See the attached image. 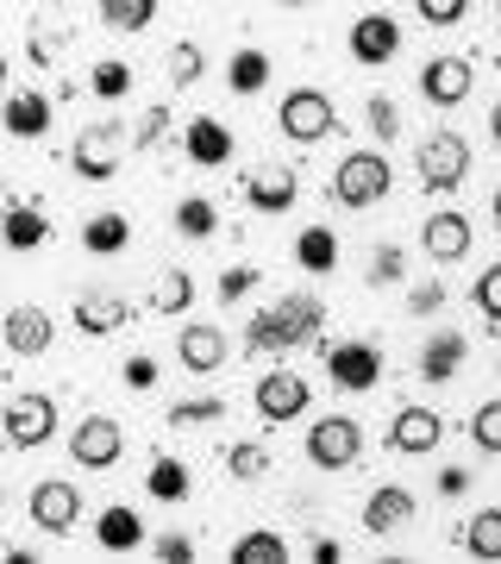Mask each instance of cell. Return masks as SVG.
<instances>
[{
  "label": "cell",
  "instance_id": "1",
  "mask_svg": "<svg viewBox=\"0 0 501 564\" xmlns=\"http://www.w3.org/2000/svg\"><path fill=\"white\" fill-rule=\"evenodd\" d=\"M320 326H326L320 295H282L276 307L251 314V326H244V351H301L307 339H320Z\"/></svg>",
  "mask_w": 501,
  "mask_h": 564
},
{
  "label": "cell",
  "instance_id": "2",
  "mask_svg": "<svg viewBox=\"0 0 501 564\" xmlns=\"http://www.w3.org/2000/svg\"><path fill=\"white\" fill-rule=\"evenodd\" d=\"M389 182H395V170H389L382 151H351V158H339V170H333V202L363 214V207H377L382 195H389Z\"/></svg>",
  "mask_w": 501,
  "mask_h": 564
},
{
  "label": "cell",
  "instance_id": "3",
  "mask_svg": "<svg viewBox=\"0 0 501 564\" xmlns=\"http://www.w3.org/2000/svg\"><path fill=\"white\" fill-rule=\"evenodd\" d=\"M414 170H421L426 195H458L464 176H470V139L464 132H433V139H421Z\"/></svg>",
  "mask_w": 501,
  "mask_h": 564
},
{
  "label": "cell",
  "instance_id": "4",
  "mask_svg": "<svg viewBox=\"0 0 501 564\" xmlns=\"http://www.w3.org/2000/svg\"><path fill=\"white\" fill-rule=\"evenodd\" d=\"M276 126L295 144H320V139H333V132H339V113H333V101H326L320 88H295V95H282Z\"/></svg>",
  "mask_w": 501,
  "mask_h": 564
},
{
  "label": "cell",
  "instance_id": "5",
  "mask_svg": "<svg viewBox=\"0 0 501 564\" xmlns=\"http://www.w3.org/2000/svg\"><path fill=\"white\" fill-rule=\"evenodd\" d=\"M120 151H126V126L120 120H100V126H88V132L69 144V170H76L81 182H113Z\"/></svg>",
  "mask_w": 501,
  "mask_h": 564
},
{
  "label": "cell",
  "instance_id": "6",
  "mask_svg": "<svg viewBox=\"0 0 501 564\" xmlns=\"http://www.w3.org/2000/svg\"><path fill=\"white\" fill-rule=\"evenodd\" d=\"M363 452V426L351 421V414H326V421H314V433H307V458L320 464V470H351Z\"/></svg>",
  "mask_w": 501,
  "mask_h": 564
},
{
  "label": "cell",
  "instance_id": "7",
  "mask_svg": "<svg viewBox=\"0 0 501 564\" xmlns=\"http://www.w3.org/2000/svg\"><path fill=\"white\" fill-rule=\"evenodd\" d=\"M326 377H333V389H345V395H363V389L382 383V351L370 339L326 345Z\"/></svg>",
  "mask_w": 501,
  "mask_h": 564
},
{
  "label": "cell",
  "instance_id": "8",
  "mask_svg": "<svg viewBox=\"0 0 501 564\" xmlns=\"http://www.w3.org/2000/svg\"><path fill=\"white\" fill-rule=\"evenodd\" d=\"M25 508H32V527H39V533H51V540H57V533H69V527L81 521V496H76V484H63V477H39Z\"/></svg>",
  "mask_w": 501,
  "mask_h": 564
},
{
  "label": "cell",
  "instance_id": "9",
  "mask_svg": "<svg viewBox=\"0 0 501 564\" xmlns=\"http://www.w3.org/2000/svg\"><path fill=\"white\" fill-rule=\"evenodd\" d=\"M0 426H7V440L20 445V452H32V445H44L51 433H57V402L25 389V395H13V402H7Z\"/></svg>",
  "mask_w": 501,
  "mask_h": 564
},
{
  "label": "cell",
  "instance_id": "10",
  "mask_svg": "<svg viewBox=\"0 0 501 564\" xmlns=\"http://www.w3.org/2000/svg\"><path fill=\"white\" fill-rule=\"evenodd\" d=\"M251 402H258V414H263L270 426L301 421V414H307V402H314V383H301L295 370H270V377L251 389Z\"/></svg>",
  "mask_w": 501,
  "mask_h": 564
},
{
  "label": "cell",
  "instance_id": "11",
  "mask_svg": "<svg viewBox=\"0 0 501 564\" xmlns=\"http://www.w3.org/2000/svg\"><path fill=\"white\" fill-rule=\"evenodd\" d=\"M120 452H126V433H120V421H113V414H88V421L69 433V458L88 464V470H113V464H120Z\"/></svg>",
  "mask_w": 501,
  "mask_h": 564
},
{
  "label": "cell",
  "instance_id": "12",
  "mask_svg": "<svg viewBox=\"0 0 501 564\" xmlns=\"http://www.w3.org/2000/svg\"><path fill=\"white\" fill-rule=\"evenodd\" d=\"M239 195L251 214H288L301 195V176L288 170V163H263V170H251V176L239 182Z\"/></svg>",
  "mask_w": 501,
  "mask_h": 564
},
{
  "label": "cell",
  "instance_id": "13",
  "mask_svg": "<svg viewBox=\"0 0 501 564\" xmlns=\"http://www.w3.org/2000/svg\"><path fill=\"white\" fill-rule=\"evenodd\" d=\"M439 440H445V421L433 408H395V421H389V452L395 458H426Z\"/></svg>",
  "mask_w": 501,
  "mask_h": 564
},
{
  "label": "cell",
  "instance_id": "14",
  "mask_svg": "<svg viewBox=\"0 0 501 564\" xmlns=\"http://www.w3.org/2000/svg\"><path fill=\"white\" fill-rule=\"evenodd\" d=\"M401 527H414V496L401 484H377L363 496V533H377V540H395Z\"/></svg>",
  "mask_w": 501,
  "mask_h": 564
},
{
  "label": "cell",
  "instance_id": "15",
  "mask_svg": "<svg viewBox=\"0 0 501 564\" xmlns=\"http://www.w3.org/2000/svg\"><path fill=\"white\" fill-rule=\"evenodd\" d=\"M51 339H57V326H51L44 307H13V314L0 321V345H7L13 358H44Z\"/></svg>",
  "mask_w": 501,
  "mask_h": 564
},
{
  "label": "cell",
  "instance_id": "16",
  "mask_svg": "<svg viewBox=\"0 0 501 564\" xmlns=\"http://www.w3.org/2000/svg\"><path fill=\"white\" fill-rule=\"evenodd\" d=\"M182 151L200 170H220V163H232V126L214 120V113H195V120L182 126Z\"/></svg>",
  "mask_w": 501,
  "mask_h": 564
},
{
  "label": "cell",
  "instance_id": "17",
  "mask_svg": "<svg viewBox=\"0 0 501 564\" xmlns=\"http://www.w3.org/2000/svg\"><path fill=\"white\" fill-rule=\"evenodd\" d=\"M426 258L433 263H464L470 258V245H477V226H470V214H458V207H451V214H433V220H426Z\"/></svg>",
  "mask_w": 501,
  "mask_h": 564
},
{
  "label": "cell",
  "instance_id": "18",
  "mask_svg": "<svg viewBox=\"0 0 501 564\" xmlns=\"http://www.w3.org/2000/svg\"><path fill=\"white\" fill-rule=\"evenodd\" d=\"M470 88H477V82H470V57H433L421 69V95L433 107H464Z\"/></svg>",
  "mask_w": 501,
  "mask_h": 564
},
{
  "label": "cell",
  "instance_id": "19",
  "mask_svg": "<svg viewBox=\"0 0 501 564\" xmlns=\"http://www.w3.org/2000/svg\"><path fill=\"white\" fill-rule=\"evenodd\" d=\"M395 51H401V25L389 20V13H363V20H351V57H358L363 69H382Z\"/></svg>",
  "mask_w": 501,
  "mask_h": 564
},
{
  "label": "cell",
  "instance_id": "20",
  "mask_svg": "<svg viewBox=\"0 0 501 564\" xmlns=\"http://www.w3.org/2000/svg\"><path fill=\"white\" fill-rule=\"evenodd\" d=\"M176 358H182L188 377H214V370L226 364V333H220V326H207V321L182 326V333H176Z\"/></svg>",
  "mask_w": 501,
  "mask_h": 564
},
{
  "label": "cell",
  "instance_id": "21",
  "mask_svg": "<svg viewBox=\"0 0 501 564\" xmlns=\"http://www.w3.org/2000/svg\"><path fill=\"white\" fill-rule=\"evenodd\" d=\"M464 364H470V339H464V333H433V339L421 345V383L445 389Z\"/></svg>",
  "mask_w": 501,
  "mask_h": 564
},
{
  "label": "cell",
  "instance_id": "22",
  "mask_svg": "<svg viewBox=\"0 0 501 564\" xmlns=\"http://www.w3.org/2000/svg\"><path fill=\"white\" fill-rule=\"evenodd\" d=\"M0 239L13 245V251H39L51 239V214L44 202H7L0 207Z\"/></svg>",
  "mask_w": 501,
  "mask_h": 564
},
{
  "label": "cell",
  "instance_id": "23",
  "mask_svg": "<svg viewBox=\"0 0 501 564\" xmlns=\"http://www.w3.org/2000/svg\"><path fill=\"white\" fill-rule=\"evenodd\" d=\"M51 95H39V88H20V95H7V107H0V126L13 132V139H44L51 132Z\"/></svg>",
  "mask_w": 501,
  "mask_h": 564
},
{
  "label": "cell",
  "instance_id": "24",
  "mask_svg": "<svg viewBox=\"0 0 501 564\" xmlns=\"http://www.w3.org/2000/svg\"><path fill=\"white\" fill-rule=\"evenodd\" d=\"M132 314H139L132 302H100V295H76V307H69L76 333H88V339H107V333L132 326Z\"/></svg>",
  "mask_w": 501,
  "mask_h": 564
},
{
  "label": "cell",
  "instance_id": "25",
  "mask_svg": "<svg viewBox=\"0 0 501 564\" xmlns=\"http://www.w3.org/2000/svg\"><path fill=\"white\" fill-rule=\"evenodd\" d=\"M95 540H100V552H132V545L144 540V521H139V508H126V502L100 508V521H95Z\"/></svg>",
  "mask_w": 501,
  "mask_h": 564
},
{
  "label": "cell",
  "instance_id": "26",
  "mask_svg": "<svg viewBox=\"0 0 501 564\" xmlns=\"http://www.w3.org/2000/svg\"><path fill=\"white\" fill-rule=\"evenodd\" d=\"M295 263L314 270V276H333V270H339V239H333L326 226H301L295 232Z\"/></svg>",
  "mask_w": 501,
  "mask_h": 564
},
{
  "label": "cell",
  "instance_id": "27",
  "mask_svg": "<svg viewBox=\"0 0 501 564\" xmlns=\"http://www.w3.org/2000/svg\"><path fill=\"white\" fill-rule=\"evenodd\" d=\"M81 245H88L95 258H120L126 245H132V220H126V214H113V207H107V214H95V220L81 226Z\"/></svg>",
  "mask_w": 501,
  "mask_h": 564
},
{
  "label": "cell",
  "instance_id": "28",
  "mask_svg": "<svg viewBox=\"0 0 501 564\" xmlns=\"http://www.w3.org/2000/svg\"><path fill=\"white\" fill-rule=\"evenodd\" d=\"M263 82H270V57H263L258 44H244L239 57L226 63V88H232V95H244V101H251V95H258Z\"/></svg>",
  "mask_w": 501,
  "mask_h": 564
},
{
  "label": "cell",
  "instance_id": "29",
  "mask_svg": "<svg viewBox=\"0 0 501 564\" xmlns=\"http://www.w3.org/2000/svg\"><path fill=\"white\" fill-rule=\"evenodd\" d=\"M176 232L182 239L207 245L214 232H220V207L207 202V195H188V202H176Z\"/></svg>",
  "mask_w": 501,
  "mask_h": 564
},
{
  "label": "cell",
  "instance_id": "30",
  "mask_svg": "<svg viewBox=\"0 0 501 564\" xmlns=\"http://www.w3.org/2000/svg\"><path fill=\"white\" fill-rule=\"evenodd\" d=\"M144 489H151V502H182V496H188V464L182 458H151Z\"/></svg>",
  "mask_w": 501,
  "mask_h": 564
},
{
  "label": "cell",
  "instance_id": "31",
  "mask_svg": "<svg viewBox=\"0 0 501 564\" xmlns=\"http://www.w3.org/2000/svg\"><path fill=\"white\" fill-rule=\"evenodd\" d=\"M188 302H195V276L188 270H163L157 289H151V314H182Z\"/></svg>",
  "mask_w": 501,
  "mask_h": 564
},
{
  "label": "cell",
  "instance_id": "32",
  "mask_svg": "<svg viewBox=\"0 0 501 564\" xmlns=\"http://www.w3.org/2000/svg\"><path fill=\"white\" fill-rule=\"evenodd\" d=\"M232 564H288V545H282V533H244L232 545Z\"/></svg>",
  "mask_w": 501,
  "mask_h": 564
},
{
  "label": "cell",
  "instance_id": "33",
  "mask_svg": "<svg viewBox=\"0 0 501 564\" xmlns=\"http://www.w3.org/2000/svg\"><path fill=\"white\" fill-rule=\"evenodd\" d=\"M464 545H470L477 558H501V514H495V508L470 514V527H464Z\"/></svg>",
  "mask_w": 501,
  "mask_h": 564
},
{
  "label": "cell",
  "instance_id": "34",
  "mask_svg": "<svg viewBox=\"0 0 501 564\" xmlns=\"http://www.w3.org/2000/svg\"><path fill=\"white\" fill-rule=\"evenodd\" d=\"M100 20L113 25V32H139V25L157 20V0H107V7H100Z\"/></svg>",
  "mask_w": 501,
  "mask_h": 564
},
{
  "label": "cell",
  "instance_id": "35",
  "mask_svg": "<svg viewBox=\"0 0 501 564\" xmlns=\"http://www.w3.org/2000/svg\"><path fill=\"white\" fill-rule=\"evenodd\" d=\"M258 282H263V270H258V263H232V270H220V282H214V295H220L226 307H239L244 295L258 289Z\"/></svg>",
  "mask_w": 501,
  "mask_h": 564
},
{
  "label": "cell",
  "instance_id": "36",
  "mask_svg": "<svg viewBox=\"0 0 501 564\" xmlns=\"http://www.w3.org/2000/svg\"><path fill=\"white\" fill-rule=\"evenodd\" d=\"M200 76H207V51L182 39L176 51H170V82H176V88H195Z\"/></svg>",
  "mask_w": 501,
  "mask_h": 564
},
{
  "label": "cell",
  "instance_id": "37",
  "mask_svg": "<svg viewBox=\"0 0 501 564\" xmlns=\"http://www.w3.org/2000/svg\"><path fill=\"white\" fill-rule=\"evenodd\" d=\"M370 282H377V289L407 282V251H401V245H377V251H370Z\"/></svg>",
  "mask_w": 501,
  "mask_h": 564
},
{
  "label": "cell",
  "instance_id": "38",
  "mask_svg": "<svg viewBox=\"0 0 501 564\" xmlns=\"http://www.w3.org/2000/svg\"><path fill=\"white\" fill-rule=\"evenodd\" d=\"M88 88H95L100 101H120L126 88H132V63H120V57L95 63V76H88Z\"/></svg>",
  "mask_w": 501,
  "mask_h": 564
},
{
  "label": "cell",
  "instance_id": "39",
  "mask_svg": "<svg viewBox=\"0 0 501 564\" xmlns=\"http://www.w3.org/2000/svg\"><path fill=\"white\" fill-rule=\"evenodd\" d=\"M226 421V402L220 395H195V402H176L170 408V426H214Z\"/></svg>",
  "mask_w": 501,
  "mask_h": 564
},
{
  "label": "cell",
  "instance_id": "40",
  "mask_svg": "<svg viewBox=\"0 0 501 564\" xmlns=\"http://www.w3.org/2000/svg\"><path fill=\"white\" fill-rule=\"evenodd\" d=\"M226 470H232L239 484H251V477H263V470H270V452H263V445H251V440L226 445Z\"/></svg>",
  "mask_w": 501,
  "mask_h": 564
},
{
  "label": "cell",
  "instance_id": "41",
  "mask_svg": "<svg viewBox=\"0 0 501 564\" xmlns=\"http://www.w3.org/2000/svg\"><path fill=\"white\" fill-rule=\"evenodd\" d=\"M363 126H370L377 139H401V107L389 101V95H370V101H363Z\"/></svg>",
  "mask_w": 501,
  "mask_h": 564
},
{
  "label": "cell",
  "instance_id": "42",
  "mask_svg": "<svg viewBox=\"0 0 501 564\" xmlns=\"http://www.w3.org/2000/svg\"><path fill=\"white\" fill-rule=\"evenodd\" d=\"M470 440H477V452H501V402H482L470 414Z\"/></svg>",
  "mask_w": 501,
  "mask_h": 564
},
{
  "label": "cell",
  "instance_id": "43",
  "mask_svg": "<svg viewBox=\"0 0 501 564\" xmlns=\"http://www.w3.org/2000/svg\"><path fill=\"white\" fill-rule=\"evenodd\" d=\"M470 302L482 307V321L495 326V314H501V263H489V270L477 276V289H470Z\"/></svg>",
  "mask_w": 501,
  "mask_h": 564
},
{
  "label": "cell",
  "instance_id": "44",
  "mask_svg": "<svg viewBox=\"0 0 501 564\" xmlns=\"http://www.w3.org/2000/svg\"><path fill=\"white\" fill-rule=\"evenodd\" d=\"M445 295H451V289H445V282H421V289H407V314H414V321H433V314H439L445 307Z\"/></svg>",
  "mask_w": 501,
  "mask_h": 564
},
{
  "label": "cell",
  "instance_id": "45",
  "mask_svg": "<svg viewBox=\"0 0 501 564\" xmlns=\"http://www.w3.org/2000/svg\"><path fill=\"white\" fill-rule=\"evenodd\" d=\"M157 377H163L157 358H144V351H132V358L120 364V383H126V389H139V395H144V389H157Z\"/></svg>",
  "mask_w": 501,
  "mask_h": 564
},
{
  "label": "cell",
  "instance_id": "46",
  "mask_svg": "<svg viewBox=\"0 0 501 564\" xmlns=\"http://www.w3.org/2000/svg\"><path fill=\"white\" fill-rule=\"evenodd\" d=\"M163 132H170V107L151 101V107H144V120H139V132H132V144H139V151H151V144H163Z\"/></svg>",
  "mask_w": 501,
  "mask_h": 564
},
{
  "label": "cell",
  "instance_id": "47",
  "mask_svg": "<svg viewBox=\"0 0 501 564\" xmlns=\"http://www.w3.org/2000/svg\"><path fill=\"white\" fill-rule=\"evenodd\" d=\"M151 558L157 564H188L195 558V540H188V533H163V540L151 545Z\"/></svg>",
  "mask_w": 501,
  "mask_h": 564
},
{
  "label": "cell",
  "instance_id": "48",
  "mask_svg": "<svg viewBox=\"0 0 501 564\" xmlns=\"http://www.w3.org/2000/svg\"><path fill=\"white\" fill-rule=\"evenodd\" d=\"M464 13H470L464 0H421V20H426V25H458Z\"/></svg>",
  "mask_w": 501,
  "mask_h": 564
},
{
  "label": "cell",
  "instance_id": "49",
  "mask_svg": "<svg viewBox=\"0 0 501 564\" xmlns=\"http://www.w3.org/2000/svg\"><path fill=\"white\" fill-rule=\"evenodd\" d=\"M464 489H470V470H464V464H445L439 470V496L451 502V496H464Z\"/></svg>",
  "mask_w": 501,
  "mask_h": 564
},
{
  "label": "cell",
  "instance_id": "50",
  "mask_svg": "<svg viewBox=\"0 0 501 564\" xmlns=\"http://www.w3.org/2000/svg\"><path fill=\"white\" fill-rule=\"evenodd\" d=\"M307 558H314V564H339L345 545H339V540H314V545H307Z\"/></svg>",
  "mask_w": 501,
  "mask_h": 564
},
{
  "label": "cell",
  "instance_id": "51",
  "mask_svg": "<svg viewBox=\"0 0 501 564\" xmlns=\"http://www.w3.org/2000/svg\"><path fill=\"white\" fill-rule=\"evenodd\" d=\"M0 82H7V57H0Z\"/></svg>",
  "mask_w": 501,
  "mask_h": 564
}]
</instances>
